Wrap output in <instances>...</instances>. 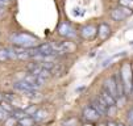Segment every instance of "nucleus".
I'll use <instances>...</instances> for the list:
<instances>
[{"label":"nucleus","instance_id":"nucleus-19","mask_svg":"<svg viewBox=\"0 0 133 126\" xmlns=\"http://www.w3.org/2000/svg\"><path fill=\"white\" fill-rule=\"evenodd\" d=\"M7 117H8V113H7V112L3 109L2 106H0V121H4Z\"/></svg>","mask_w":133,"mask_h":126},{"label":"nucleus","instance_id":"nucleus-9","mask_svg":"<svg viewBox=\"0 0 133 126\" xmlns=\"http://www.w3.org/2000/svg\"><path fill=\"white\" fill-rule=\"evenodd\" d=\"M23 80L24 81H26L29 85H32L33 88H36V89H38V88H41L42 85H44V79H41V78H38V76H36V75H33V74H28V75H25L24 78H23Z\"/></svg>","mask_w":133,"mask_h":126},{"label":"nucleus","instance_id":"nucleus-17","mask_svg":"<svg viewBox=\"0 0 133 126\" xmlns=\"http://www.w3.org/2000/svg\"><path fill=\"white\" fill-rule=\"evenodd\" d=\"M17 122H18V121H17L15 117H12V116H8V117L4 120V125H5V126H15Z\"/></svg>","mask_w":133,"mask_h":126},{"label":"nucleus","instance_id":"nucleus-7","mask_svg":"<svg viewBox=\"0 0 133 126\" xmlns=\"http://www.w3.org/2000/svg\"><path fill=\"white\" fill-rule=\"evenodd\" d=\"M81 35L84 40H94L98 35V28L95 25H86L81 29Z\"/></svg>","mask_w":133,"mask_h":126},{"label":"nucleus","instance_id":"nucleus-2","mask_svg":"<svg viewBox=\"0 0 133 126\" xmlns=\"http://www.w3.org/2000/svg\"><path fill=\"white\" fill-rule=\"evenodd\" d=\"M119 74L121 76L123 84H124V89H125V96L130 95L132 92V87H133V70H132V64L130 63H123L120 67Z\"/></svg>","mask_w":133,"mask_h":126},{"label":"nucleus","instance_id":"nucleus-11","mask_svg":"<svg viewBox=\"0 0 133 126\" xmlns=\"http://www.w3.org/2000/svg\"><path fill=\"white\" fill-rule=\"evenodd\" d=\"M99 97L107 104V106L108 108H113L116 105V99L113 97L105 88H102V91H100V95H99Z\"/></svg>","mask_w":133,"mask_h":126},{"label":"nucleus","instance_id":"nucleus-8","mask_svg":"<svg viewBox=\"0 0 133 126\" xmlns=\"http://www.w3.org/2000/svg\"><path fill=\"white\" fill-rule=\"evenodd\" d=\"M82 116H83V118H84L86 121H88V122H95V121H98V120L100 118V114L95 110L91 105L84 108Z\"/></svg>","mask_w":133,"mask_h":126},{"label":"nucleus","instance_id":"nucleus-5","mask_svg":"<svg viewBox=\"0 0 133 126\" xmlns=\"http://www.w3.org/2000/svg\"><path fill=\"white\" fill-rule=\"evenodd\" d=\"M132 13V11L127 7H123V8H115L112 12H111V17L115 21H123L125 20L127 17Z\"/></svg>","mask_w":133,"mask_h":126},{"label":"nucleus","instance_id":"nucleus-16","mask_svg":"<svg viewBox=\"0 0 133 126\" xmlns=\"http://www.w3.org/2000/svg\"><path fill=\"white\" fill-rule=\"evenodd\" d=\"M9 58H11L9 50H7V49H2V50H0V62H4V61H7Z\"/></svg>","mask_w":133,"mask_h":126},{"label":"nucleus","instance_id":"nucleus-23","mask_svg":"<svg viewBox=\"0 0 133 126\" xmlns=\"http://www.w3.org/2000/svg\"><path fill=\"white\" fill-rule=\"evenodd\" d=\"M2 100H3V95L0 93V102H2Z\"/></svg>","mask_w":133,"mask_h":126},{"label":"nucleus","instance_id":"nucleus-20","mask_svg":"<svg viewBox=\"0 0 133 126\" xmlns=\"http://www.w3.org/2000/svg\"><path fill=\"white\" fill-rule=\"evenodd\" d=\"M128 122L129 123H133V108L128 112Z\"/></svg>","mask_w":133,"mask_h":126},{"label":"nucleus","instance_id":"nucleus-22","mask_svg":"<svg viewBox=\"0 0 133 126\" xmlns=\"http://www.w3.org/2000/svg\"><path fill=\"white\" fill-rule=\"evenodd\" d=\"M108 126H117V125H116V123H113V122H109Z\"/></svg>","mask_w":133,"mask_h":126},{"label":"nucleus","instance_id":"nucleus-21","mask_svg":"<svg viewBox=\"0 0 133 126\" xmlns=\"http://www.w3.org/2000/svg\"><path fill=\"white\" fill-rule=\"evenodd\" d=\"M9 2L11 0H0V7H4V5L9 4Z\"/></svg>","mask_w":133,"mask_h":126},{"label":"nucleus","instance_id":"nucleus-10","mask_svg":"<svg viewBox=\"0 0 133 126\" xmlns=\"http://www.w3.org/2000/svg\"><path fill=\"white\" fill-rule=\"evenodd\" d=\"M58 32H59V34L62 35V37H66V38H74L75 35H77V33H75V30L72 29V26L67 23L61 24Z\"/></svg>","mask_w":133,"mask_h":126},{"label":"nucleus","instance_id":"nucleus-24","mask_svg":"<svg viewBox=\"0 0 133 126\" xmlns=\"http://www.w3.org/2000/svg\"><path fill=\"white\" fill-rule=\"evenodd\" d=\"M117 126H125V125H123V123H117Z\"/></svg>","mask_w":133,"mask_h":126},{"label":"nucleus","instance_id":"nucleus-4","mask_svg":"<svg viewBox=\"0 0 133 126\" xmlns=\"http://www.w3.org/2000/svg\"><path fill=\"white\" fill-rule=\"evenodd\" d=\"M91 106H92L100 116H107V114H108V106H107V104H105L100 97H94V99L91 100Z\"/></svg>","mask_w":133,"mask_h":126},{"label":"nucleus","instance_id":"nucleus-6","mask_svg":"<svg viewBox=\"0 0 133 126\" xmlns=\"http://www.w3.org/2000/svg\"><path fill=\"white\" fill-rule=\"evenodd\" d=\"M103 88H105L107 91L117 100V84H116V78H115V75L111 76V78H108V79L104 81Z\"/></svg>","mask_w":133,"mask_h":126},{"label":"nucleus","instance_id":"nucleus-18","mask_svg":"<svg viewBox=\"0 0 133 126\" xmlns=\"http://www.w3.org/2000/svg\"><path fill=\"white\" fill-rule=\"evenodd\" d=\"M120 4L123 7H127V8H133V0H120Z\"/></svg>","mask_w":133,"mask_h":126},{"label":"nucleus","instance_id":"nucleus-15","mask_svg":"<svg viewBox=\"0 0 133 126\" xmlns=\"http://www.w3.org/2000/svg\"><path fill=\"white\" fill-rule=\"evenodd\" d=\"M34 122H36V121L33 120L32 116H26V117H24V118H21V120H18V123H20V126H33Z\"/></svg>","mask_w":133,"mask_h":126},{"label":"nucleus","instance_id":"nucleus-3","mask_svg":"<svg viewBox=\"0 0 133 126\" xmlns=\"http://www.w3.org/2000/svg\"><path fill=\"white\" fill-rule=\"evenodd\" d=\"M28 68H29V72H30V74L38 76V78H41V79H44V80H46V79H49V78L51 76V71H49V70H46L45 67H42L38 62L32 63Z\"/></svg>","mask_w":133,"mask_h":126},{"label":"nucleus","instance_id":"nucleus-12","mask_svg":"<svg viewBox=\"0 0 133 126\" xmlns=\"http://www.w3.org/2000/svg\"><path fill=\"white\" fill-rule=\"evenodd\" d=\"M98 34H99V38L100 40H107L109 37V34H111V28L109 25L107 24H100L99 25V29H98Z\"/></svg>","mask_w":133,"mask_h":126},{"label":"nucleus","instance_id":"nucleus-1","mask_svg":"<svg viewBox=\"0 0 133 126\" xmlns=\"http://www.w3.org/2000/svg\"><path fill=\"white\" fill-rule=\"evenodd\" d=\"M9 41L15 46L24 47V49H30V47L38 46V40L29 33H15V34L11 35Z\"/></svg>","mask_w":133,"mask_h":126},{"label":"nucleus","instance_id":"nucleus-14","mask_svg":"<svg viewBox=\"0 0 133 126\" xmlns=\"http://www.w3.org/2000/svg\"><path fill=\"white\" fill-rule=\"evenodd\" d=\"M0 106H2V108H3V109H4L8 114H11V113L16 109V108L12 105V102H9V101H7V100H4V99L2 100V102H0Z\"/></svg>","mask_w":133,"mask_h":126},{"label":"nucleus","instance_id":"nucleus-25","mask_svg":"<svg viewBox=\"0 0 133 126\" xmlns=\"http://www.w3.org/2000/svg\"><path fill=\"white\" fill-rule=\"evenodd\" d=\"M130 126H133V123H130Z\"/></svg>","mask_w":133,"mask_h":126},{"label":"nucleus","instance_id":"nucleus-13","mask_svg":"<svg viewBox=\"0 0 133 126\" xmlns=\"http://www.w3.org/2000/svg\"><path fill=\"white\" fill-rule=\"evenodd\" d=\"M32 117H33V120H34L36 122H41V121L46 120L48 113H46V110H44V109H37V110L32 114Z\"/></svg>","mask_w":133,"mask_h":126},{"label":"nucleus","instance_id":"nucleus-26","mask_svg":"<svg viewBox=\"0 0 133 126\" xmlns=\"http://www.w3.org/2000/svg\"><path fill=\"white\" fill-rule=\"evenodd\" d=\"M132 45H133V43H132Z\"/></svg>","mask_w":133,"mask_h":126}]
</instances>
